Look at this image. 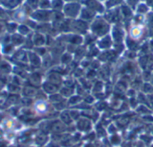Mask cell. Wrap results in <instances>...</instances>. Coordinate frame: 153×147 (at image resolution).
<instances>
[{
  "instance_id": "7a4b0ae2",
  "label": "cell",
  "mask_w": 153,
  "mask_h": 147,
  "mask_svg": "<svg viewBox=\"0 0 153 147\" xmlns=\"http://www.w3.org/2000/svg\"><path fill=\"white\" fill-rule=\"evenodd\" d=\"M85 4L87 5V8L91 9V11L95 12L96 13H102L105 11V6L97 0H86Z\"/></svg>"
},
{
  "instance_id": "52a82bcc",
  "label": "cell",
  "mask_w": 153,
  "mask_h": 147,
  "mask_svg": "<svg viewBox=\"0 0 153 147\" xmlns=\"http://www.w3.org/2000/svg\"><path fill=\"white\" fill-rule=\"evenodd\" d=\"M148 5L146 4V3L144 4H139L138 5H137V7H136V9H137V11H138V12H141V13H145V12H148Z\"/></svg>"
},
{
  "instance_id": "7c38bea8",
  "label": "cell",
  "mask_w": 153,
  "mask_h": 147,
  "mask_svg": "<svg viewBox=\"0 0 153 147\" xmlns=\"http://www.w3.org/2000/svg\"><path fill=\"white\" fill-rule=\"evenodd\" d=\"M97 1H99V2H105V3H106L107 0H97Z\"/></svg>"
},
{
  "instance_id": "ba28073f",
  "label": "cell",
  "mask_w": 153,
  "mask_h": 147,
  "mask_svg": "<svg viewBox=\"0 0 153 147\" xmlns=\"http://www.w3.org/2000/svg\"><path fill=\"white\" fill-rule=\"evenodd\" d=\"M142 34V30L139 27H134L131 29V36L134 38H137Z\"/></svg>"
},
{
  "instance_id": "8992f818",
  "label": "cell",
  "mask_w": 153,
  "mask_h": 147,
  "mask_svg": "<svg viewBox=\"0 0 153 147\" xmlns=\"http://www.w3.org/2000/svg\"><path fill=\"white\" fill-rule=\"evenodd\" d=\"M124 0H107L105 3V6L107 8H114L115 6L120 4Z\"/></svg>"
},
{
  "instance_id": "3957f363",
  "label": "cell",
  "mask_w": 153,
  "mask_h": 147,
  "mask_svg": "<svg viewBox=\"0 0 153 147\" xmlns=\"http://www.w3.org/2000/svg\"><path fill=\"white\" fill-rule=\"evenodd\" d=\"M125 31L120 27H115L112 30V37L115 39L116 42L120 43L124 39Z\"/></svg>"
},
{
  "instance_id": "277c9868",
  "label": "cell",
  "mask_w": 153,
  "mask_h": 147,
  "mask_svg": "<svg viewBox=\"0 0 153 147\" xmlns=\"http://www.w3.org/2000/svg\"><path fill=\"white\" fill-rule=\"evenodd\" d=\"M111 43H112L111 37H110V35L108 34V35L104 36V37L98 42V46H99L100 48L106 49V48H109V47H110Z\"/></svg>"
},
{
  "instance_id": "5b68a950",
  "label": "cell",
  "mask_w": 153,
  "mask_h": 147,
  "mask_svg": "<svg viewBox=\"0 0 153 147\" xmlns=\"http://www.w3.org/2000/svg\"><path fill=\"white\" fill-rule=\"evenodd\" d=\"M81 16L82 20H94L96 18V12L89 8H84L81 11Z\"/></svg>"
},
{
  "instance_id": "9c48e42d",
  "label": "cell",
  "mask_w": 153,
  "mask_h": 147,
  "mask_svg": "<svg viewBox=\"0 0 153 147\" xmlns=\"http://www.w3.org/2000/svg\"><path fill=\"white\" fill-rule=\"evenodd\" d=\"M126 3H127V4H128L129 7L134 9L139 4V0H126Z\"/></svg>"
},
{
  "instance_id": "30bf717a",
  "label": "cell",
  "mask_w": 153,
  "mask_h": 147,
  "mask_svg": "<svg viewBox=\"0 0 153 147\" xmlns=\"http://www.w3.org/2000/svg\"><path fill=\"white\" fill-rule=\"evenodd\" d=\"M146 2V4L150 7H152L153 8V0H145Z\"/></svg>"
},
{
  "instance_id": "6da1fadb",
  "label": "cell",
  "mask_w": 153,
  "mask_h": 147,
  "mask_svg": "<svg viewBox=\"0 0 153 147\" xmlns=\"http://www.w3.org/2000/svg\"><path fill=\"white\" fill-rule=\"evenodd\" d=\"M92 33L95 36L104 37L110 31V25L105 18H95L91 25Z\"/></svg>"
},
{
  "instance_id": "8fae6325",
  "label": "cell",
  "mask_w": 153,
  "mask_h": 147,
  "mask_svg": "<svg viewBox=\"0 0 153 147\" xmlns=\"http://www.w3.org/2000/svg\"><path fill=\"white\" fill-rule=\"evenodd\" d=\"M150 35H151V37L153 38V27H152L151 29H150Z\"/></svg>"
}]
</instances>
